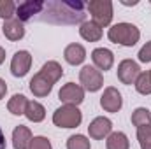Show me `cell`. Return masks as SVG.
I'll return each mask as SVG.
<instances>
[{
	"label": "cell",
	"instance_id": "8992f818",
	"mask_svg": "<svg viewBox=\"0 0 151 149\" xmlns=\"http://www.w3.org/2000/svg\"><path fill=\"white\" fill-rule=\"evenodd\" d=\"M58 98L63 105H76L79 107L83 102H84V90L81 84H76V82H67L60 88L58 91Z\"/></svg>",
	"mask_w": 151,
	"mask_h": 149
},
{
	"label": "cell",
	"instance_id": "83f0119b",
	"mask_svg": "<svg viewBox=\"0 0 151 149\" xmlns=\"http://www.w3.org/2000/svg\"><path fill=\"white\" fill-rule=\"evenodd\" d=\"M137 58H139V62H141V63H150V62H151V40H150V42H146V44L139 49Z\"/></svg>",
	"mask_w": 151,
	"mask_h": 149
},
{
	"label": "cell",
	"instance_id": "2e32d148",
	"mask_svg": "<svg viewBox=\"0 0 151 149\" xmlns=\"http://www.w3.org/2000/svg\"><path fill=\"white\" fill-rule=\"evenodd\" d=\"M63 58L69 65H81L84 60H86V49L84 46L81 44H69L65 49H63Z\"/></svg>",
	"mask_w": 151,
	"mask_h": 149
},
{
	"label": "cell",
	"instance_id": "e0dca14e",
	"mask_svg": "<svg viewBox=\"0 0 151 149\" xmlns=\"http://www.w3.org/2000/svg\"><path fill=\"white\" fill-rule=\"evenodd\" d=\"M79 35L86 42H99L104 35V30L93 21H84L83 25H79Z\"/></svg>",
	"mask_w": 151,
	"mask_h": 149
},
{
	"label": "cell",
	"instance_id": "ffe728a7",
	"mask_svg": "<svg viewBox=\"0 0 151 149\" xmlns=\"http://www.w3.org/2000/svg\"><path fill=\"white\" fill-rule=\"evenodd\" d=\"M27 104H28V98L21 93H16L9 98L7 102V111L11 112L12 116H25V109H27Z\"/></svg>",
	"mask_w": 151,
	"mask_h": 149
},
{
	"label": "cell",
	"instance_id": "4fadbf2b",
	"mask_svg": "<svg viewBox=\"0 0 151 149\" xmlns=\"http://www.w3.org/2000/svg\"><path fill=\"white\" fill-rule=\"evenodd\" d=\"M2 32H4L5 39H9L12 42H18V40H21V39L25 37V25L18 18H11V19L4 21Z\"/></svg>",
	"mask_w": 151,
	"mask_h": 149
},
{
	"label": "cell",
	"instance_id": "9c48e42d",
	"mask_svg": "<svg viewBox=\"0 0 151 149\" xmlns=\"http://www.w3.org/2000/svg\"><path fill=\"white\" fill-rule=\"evenodd\" d=\"M30 67H32V54L25 49L16 51L11 60V74L14 77H25L30 72Z\"/></svg>",
	"mask_w": 151,
	"mask_h": 149
},
{
	"label": "cell",
	"instance_id": "30bf717a",
	"mask_svg": "<svg viewBox=\"0 0 151 149\" xmlns=\"http://www.w3.org/2000/svg\"><path fill=\"white\" fill-rule=\"evenodd\" d=\"M100 107L106 112H119L123 107V98L121 93L114 88V86H107L100 97Z\"/></svg>",
	"mask_w": 151,
	"mask_h": 149
},
{
	"label": "cell",
	"instance_id": "484cf974",
	"mask_svg": "<svg viewBox=\"0 0 151 149\" xmlns=\"http://www.w3.org/2000/svg\"><path fill=\"white\" fill-rule=\"evenodd\" d=\"M137 140L141 149H151V126L137 130Z\"/></svg>",
	"mask_w": 151,
	"mask_h": 149
},
{
	"label": "cell",
	"instance_id": "ba28073f",
	"mask_svg": "<svg viewBox=\"0 0 151 149\" xmlns=\"http://www.w3.org/2000/svg\"><path fill=\"white\" fill-rule=\"evenodd\" d=\"M111 132H113V121L106 116H99L88 125V135L90 139H95V140L107 139Z\"/></svg>",
	"mask_w": 151,
	"mask_h": 149
},
{
	"label": "cell",
	"instance_id": "44dd1931",
	"mask_svg": "<svg viewBox=\"0 0 151 149\" xmlns=\"http://www.w3.org/2000/svg\"><path fill=\"white\" fill-rule=\"evenodd\" d=\"M106 149H130V140L123 132H111L106 139Z\"/></svg>",
	"mask_w": 151,
	"mask_h": 149
},
{
	"label": "cell",
	"instance_id": "5bb4252c",
	"mask_svg": "<svg viewBox=\"0 0 151 149\" xmlns=\"http://www.w3.org/2000/svg\"><path fill=\"white\" fill-rule=\"evenodd\" d=\"M32 139H34V135H32L30 128L25 125H18L12 130V148L14 149H30Z\"/></svg>",
	"mask_w": 151,
	"mask_h": 149
},
{
	"label": "cell",
	"instance_id": "7402d4cb",
	"mask_svg": "<svg viewBox=\"0 0 151 149\" xmlns=\"http://www.w3.org/2000/svg\"><path fill=\"white\" fill-rule=\"evenodd\" d=\"M132 125L141 130V128H146V126H151V111L146 109V107H137L135 111L132 112Z\"/></svg>",
	"mask_w": 151,
	"mask_h": 149
},
{
	"label": "cell",
	"instance_id": "cb8c5ba5",
	"mask_svg": "<svg viewBox=\"0 0 151 149\" xmlns=\"http://www.w3.org/2000/svg\"><path fill=\"white\" fill-rule=\"evenodd\" d=\"M16 4L12 0H0V18L4 21L11 19V18H16Z\"/></svg>",
	"mask_w": 151,
	"mask_h": 149
},
{
	"label": "cell",
	"instance_id": "52a82bcc",
	"mask_svg": "<svg viewBox=\"0 0 151 149\" xmlns=\"http://www.w3.org/2000/svg\"><path fill=\"white\" fill-rule=\"evenodd\" d=\"M139 75H141V67H139L137 62H134L130 58H125V60L119 62V65H118V79L123 84H127V86L135 84Z\"/></svg>",
	"mask_w": 151,
	"mask_h": 149
},
{
	"label": "cell",
	"instance_id": "1f68e13d",
	"mask_svg": "<svg viewBox=\"0 0 151 149\" xmlns=\"http://www.w3.org/2000/svg\"><path fill=\"white\" fill-rule=\"evenodd\" d=\"M148 75H150V81H151V70H148Z\"/></svg>",
	"mask_w": 151,
	"mask_h": 149
},
{
	"label": "cell",
	"instance_id": "7c38bea8",
	"mask_svg": "<svg viewBox=\"0 0 151 149\" xmlns=\"http://www.w3.org/2000/svg\"><path fill=\"white\" fill-rule=\"evenodd\" d=\"M91 62H93V67L99 69L100 72L111 70L114 65V53L109 47H95L91 51Z\"/></svg>",
	"mask_w": 151,
	"mask_h": 149
},
{
	"label": "cell",
	"instance_id": "3957f363",
	"mask_svg": "<svg viewBox=\"0 0 151 149\" xmlns=\"http://www.w3.org/2000/svg\"><path fill=\"white\" fill-rule=\"evenodd\" d=\"M86 9L91 14V21L97 23L100 28L111 25L114 16V7L111 0H90L86 4Z\"/></svg>",
	"mask_w": 151,
	"mask_h": 149
},
{
	"label": "cell",
	"instance_id": "8fae6325",
	"mask_svg": "<svg viewBox=\"0 0 151 149\" xmlns=\"http://www.w3.org/2000/svg\"><path fill=\"white\" fill-rule=\"evenodd\" d=\"M42 5H44V0H27V2H21L16 7V18L21 23L32 21V19L37 18L39 12L42 11Z\"/></svg>",
	"mask_w": 151,
	"mask_h": 149
},
{
	"label": "cell",
	"instance_id": "277c9868",
	"mask_svg": "<svg viewBox=\"0 0 151 149\" xmlns=\"http://www.w3.org/2000/svg\"><path fill=\"white\" fill-rule=\"evenodd\" d=\"M83 123V112L76 105H62L53 112V125L58 128H77Z\"/></svg>",
	"mask_w": 151,
	"mask_h": 149
},
{
	"label": "cell",
	"instance_id": "ac0fdd59",
	"mask_svg": "<svg viewBox=\"0 0 151 149\" xmlns=\"http://www.w3.org/2000/svg\"><path fill=\"white\" fill-rule=\"evenodd\" d=\"M40 74L44 75L53 86L62 79V75H63V69H62V65L58 63V62H55V60H49V62H46L44 65H42V69L39 70Z\"/></svg>",
	"mask_w": 151,
	"mask_h": 149
},
{
	"label": "cell",
	"instance_id": "4316f807",
	"mask_svg": "<svg viewBox=\"0 0 151 149\" xmlns=\"http://www.w3.org/2000/svg\"><path fill=\"white\" fill-rule=\"evenodd\" d=\"M30 149H53L51 146V140L44 135H35L32 139V144H30Z\"/></svg>",
	"mask_w": 151,
	"mask_h": 149
},
{
	"label": "cell",
	"instance_id": "9a60e30c",
	"mask_svg": "<svg viewBox=\"0 0 151 149\" xmlns=\"http://www.w3.org/2000/svg\"><path fill=\"white\" fill-rule=\"evenodd\" d=\"M28 88H30V91L34 93V97H37V98H44V97H47V95L51 93L53 84L40 74V72H37V74L30 79V86H28Z\"/></svg>",
	"mask_w": 151,
	"mask_h": 149
},
{
	"label": "cell",
	"instance_id": "5b68a950",
	"mask_svg": "<svg viewBox=\"0 0 151 149\" xmlns=\"http://www.w3.org/2000/svg\"><path fill=\"white\" fill-rule=\"evenodd\" d=\"M79 82L83 86L84 91L95 93L99 90H102L104 86V75L99 69H95L93 65H84L79 70Z\"/></svg>",
	"mask_w": 151,
	"mask_h": 149
},
{
	"label": "cell",
	"instance_id": "f546056e",
	"mask_svg": "<svg viewBox=\"0 0 151 149\" xmlns=\"http://www.w3.org/2000/svg\"><path fill=\"white\" fill-rule=\"evenodd\" d=\"M0 149H5V135H4L2 128H0Z\"/></svg>",
	"mask_w": 151,
	"mask_h": 149
},
{
	"label": "cell",
	"instance_id": "4dcf8cb0",
	"mask_svg": "<svg viewBox=\"0 0 151 149\" xmlns=\"http://www.w3.org/2000/svg\"><path fill=\"white\" fill-rule=\"evenodd\" d=\"M4 62H5V49L0 46V65H2Z\"/></svg>",
	"mask_w": 151,
	"mask_h": 149
},
{
	"label": "cell",
	"instance_id": "603a6c76",
	"mask_svg": "<svg viewBox=\"0 0 151 149\" xmlns=\"http://www.w3.org/2000/svg\"><path fill=\"white\" fill-rule=\"evenodd\" d=\"M67 149H91V142L86 135L76 133L67 139Z\"/></svg>",
	"mask_w": 151,
	"mask_h": 149
},
{
	"label": "cell",
	"instance_id": "d6986e66",
	"mask_svg": "<svg viewBox=\"0 0 151 149\" xmlns=\"http://www.w3.org/2000/svg\"><path fill=\"white\" fill-rule=\"evenodd\" d=\"M25 117L32 123H40L46 117V107L37 100H28L27 109H25Z\"/></svg>",
	"mask_w": 151,
	"mask_h": 149
},
{
	"label": "cell",
	"instance_id": "6da1fadb",
	"mask_svg": "<svg viewBox=\"0 0 151 149\" xmlns=\"http://www.w3.org/2000/svg\"><path fill=\"white\" fill-rule=\"evenodd\" d=\"M86 2L83 0H44L35 19L49 25H83L86 21Z\"/></svg>",
	"mask_w": 151,
	"mask_h": 149
},
{
	"label": "cell",
	"instance_id": "d4e9b609",
	"mask_svg": "<svg viewBox=\"0 0 151 149\" xmlns=\"http://www.w3.org/2000/svg\"><path fill=\"white\" fill-rule=\"evenodd\" d=\"M134 86H135L137 93H141V95H151V81H150L148 72H141V75L137 77V81H135Z\"/></svg>",
	"mask_w": 151,
	"mask_h": 149
},
{
	"label": "cell",
	"instance_id": "7a4b0ae2",
	"mask_svg": "<svg viewBox=\"0 0 151 149\" xmlns=\"http://www.w3.org/2000/svg\"><path fill=\"white\" fill-rule=\"evenodd\" d=\"M107 39L113 44H119V46H125V47H132V46H135L139 42L141 30L135 25H132V23L121 21V23L113 25L107 30Z\"/></svg>",
	"mask_w": 151,
	"mask_h": 149
},
{
	"label": "cell",
	"instance_id": "f1b7e54d",
	"mask_svg": "<svg viewBox=\"0 0 151 149\" xmlns=\"http://www.w3.org/2000/svg\"><path fill=\"white\" fill-rule=\"evenodd\" d=\"M5 93H7V82L0 77V100L5 97Z\"/></svg>",
	"mask_w": 151,
	"mask_h": 149
}]
</instances>
